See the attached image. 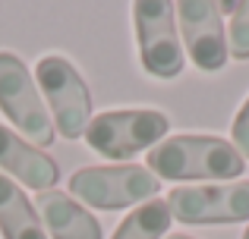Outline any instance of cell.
Wrapping results in <instances>:
<instances>
[{"label": "cell", "instance_id": "6da1fadb", "mask_svg": "<svg viewBox=\"0 0 249 239\" xmlns=\"http://www.w3.org/2000/svg\"><path fill=\"white\" fill-rule=\"evenodd\" d=\"M145 167L158 179H237L246 160L221 135H170L148 151Z\"/></svg>", "mask_w": 249, "mask_h": 239}, {"label": "cell", "instance_id": "7a4b0ae2", "mask_svg": "<svg viewBox=\"0 0 249 239\" xmlns=\"http://www.w3.org/2000/svg\"><path fill=\"white\" fill-rule=\"evenodd\" d=\"M170 129L167 113L133 107V111H104L85 126V142L91 151L107 160H126L139 151H152L158 142H164Z\"/></svg>", "mask_w": 249, "mask_h": 239}, {"label": "cell", "instance_id": "3957f363", "mask_svg": "<svg viewBox=\"0 0 249 239\" xmlns=\"http://www.w3.org/2000/svg\"><path fill=\"white\" fill-rule=\"evenodd\" d=\"M35 85L51 107L54 126L63 139H79L91 123V95L79 69L60 54H44L35 63Z\"/></svg>", "mask_w": 249, "mask_h": 239}, {"label": "cell", "instance_id": "277c9868", "mask_svg": "<svg viewBox=\"0 0 249 239\" xmlns=\"http://www.w3.org/2000/svg\"><path fill=\"white\" fill-rule=\"evenodd\" d=\"M70 192L79 202L101 211H120L129 205H145L161 192V179L148 167H85L70 176Z\"/></svg>", "mask_w": 249, "mask_h": 239}, {"label": "cell", "instance_id": "5b68a950", "mask_svg": "<svg viewBox=\"0 0 249 239\" xmlns=\"http://www.w3.org/2000/svg\"><path fill=\"white\" fill-rule=\"evenodd\" d=\"M136 41H139L142 69L155 79H174L183 73V44L177 35V13L167 0H139L133 3Z\"/></svg>", "mask_w": 249, "mask_h": 239}, {"label": "cell", "instance_id": "8992f818", "mask_svg": "<svg viewBox=\"0 0 249 239\" xmlns=\"http://www.w3.org/2000/svg\"><path fill=\"white\" fill-rule=\"evenodd\" d=\"M0 111L29 142H35V145L54 142V120L44 111L35 76L10 50H0Z\"/></svg>", "mask_w": 249, "mask_h": 239}, {"label": "cell", "instance_id": "52a82bcc", "mask_svg": "<svg viewBox=\"0 0 249 239\" xmlns=\"http://www.w3.org/2000/svg\"><path fill=\"white\" fill-rule=\"evenodd\" d=\"M170 217L189 227L205 223H240L249 221V183H214V186H180L167 195Z\"/></svg>", "mask_w": 249, "mask_h": 239}, {"label": "cell", "instance_id": "ba28073f", "mask_svg": "<svg viewBox=\"0 0 249 239\" xmlns=\"http://www.w3.org/2000/svg\"><path fill=\"white\" fill-rule=\"evenodd\" d=\"M180 19V35L193 63L202 73H218L227 63V38L221 22V3L212 0H183L174 6Z\"/></svg>", "mask_w": 249, "mask_h": 239}, {"label": "cell", "instance_id": "9c48e42d", "mask_svg": "<svg viewBox=\"0 0 249 239\" xmlns=\"http://www.w3.org/2000/svg\"><path fill=\"white\" fill-rule=\"evenodd\" d=\"M0 173H10L19 183L32 186L38 192L54 189L60 179V167L41 148H32L16 132H10L3 123H0Z\"/></svg>", "mask_w": 249, "mask_h": 239}, {"label": "cell", "instance_id": "30bf717a", "mask_svg": "<svg viewBox=\"0 0 249 239\" xmlns=\"http://www.w3.org/2000/svg\"><path fill=\"white\" fill-rule=\"evenodd\" d=\"M38 217L54 239H101V223L67 192H38Z\"/></svg>", "mask_w": 249, "mask_h": 239}, {"label": "cell", "instance_id": "8fae6325", "mask_svg": "<svg viewBox=\"0 0 249 239\" xmlns=\"http://www.w3.org/2000/svg\"><path fill=\"white\" fill-rule=\"evenodd\" d=\"M0 230L3 239H48L41 217L29 205L25 192L0 173Z\"/></svg>", "mask_w": 249, "mask_h": 239}, {"label": "cell", "instance_id": "7c38bea8", "mask_svg": "<svg viewBox=\"0 0 249 239\" xmlns=\"http://www.w3.org/2000/svg\"><path fill=\"white\" fill-rule=\"evenodd\" d=\"M170 208L164 198H152V202L139 205L129 217H123V223L114 230L110 239H161L170 227Z\"/></svg>", "mask_w": 249, "mask_h": 239}, {"label": "cell", "instance_id": "4fadbf2b", "mask_svg": "<svg viewBox=\"0 0 249 239\" xmlns=\"http://www.w3.org/2000/svg\"><path fill=\"white\" fill-rule=\"evenodd\" d=\"M221 13H233L227 29V54L249 60V0L246 3H221Z\"/></svg>", "mask_w": 249, "mask_h": 239}, {"label": "cell", "instance_id": "5bb4252c", "mask_svg": "<svg viewBox=\"0 0 249 239\" xmlns=\"http://www.w3.org/2000/svg\"><path fill=\"white\" fill-rule=\"evenodd\" d=\"M233 148H237L240 154H243V160L249 158V98L243 101V107L237 111V120H233Z\"/></svg>", "mask_w": 249, "mask_h": 239}, {"label": "cell", "instance_id": "9a60e30c", "mask_svg": "<svg viewBox=\"0 0 249 239\" xmlns=\"http://www.w3.org/2000/svg\"><path fill=\"white\" fill-rule=\"evenodd\" d=\"M167 239H193V236H183V233H174V236H167Z\"/></svg>", "mask_w": 249, "mask_h": 239}, {"label": "cell", "instance_id": "2e32d148", "mask_svg": "<svg viewBox=\"0 0 249 239\" xmlns=\"http://www.w3.org/2000/svg\"><path fill=\"white\" fill-rule=\"evenodd\" d=\"M243 239H249V227H246V233H243Z\"/></svg>", "mask_w": 249, "mask_h": 239}]
</instances>
